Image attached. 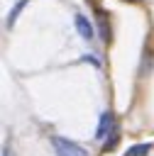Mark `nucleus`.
<instances>
[{"label":"nucleus","instance_id":"f257e3e1","mask_svg":"<svg viewBox=\"0 0 154 156\" xmlns=\"http://www.w3.org/2000/svg\"><path fill=\"white\" fill-rule=\"evenodd\" d=\"M51 144H54L56 156H88V154H86V149H83V146H78V144H76V141H71V139L54 136V139H51Z\"/></svg>","mask_w":154,"mask_h":156},{"label":"nucleus","instance_id":"f03ea898","mask_svg":"<svg viewBox=\"0 0 154 156\" xmlns=\"http://www.w3.org/2000/svg\"><path fill=\"white\" fill-rule=\"evenodd\" d=\"M112 129H115V115L103 112L100 122H98V129H95V139H108V132H112Z\"/></svg>","mask_w":154,"mask_h":156},{"label":"nucleus","instance_id":"7ed1b4c3","mask_svg":"<svg viewBox=\"0 0 154 156\" xmlns=\"http://www.w3.org/2000/svg\"><path fill=\"white\" fill-rule=\"evenodd\" d=\"M73 22H76V29H78V34H81L83 39H93V34H95V32H93V22H90L86 15L78 12V15L73 17Z\"/></svg>","mask_w":154,"mask_h":156},{"label":"nucleus","instance_id":"20e7f679","mask_svg":"<svg viewBox=\"0 0 154 156\" xmlns=\"http://www.w3.org/2000/svg\"><path fill=\"white\" fill-rule=\"evenodd\" d=\"M152 151V144H134L125 151V156H147Z\"/></svg>","mask_w":154,"mask_h":156},{"label":"nucleus","instance_id":"39448f33","mask_svg":"<svg viewBox=\"0 0 154 156\" xmlns=\"http://www.w3.org/2000/svg\"><path fill=\"white\" fill-rule=\"evenodd\" d=\"M22 10H24V0H20V2H17L15 7H12V12L7 15V20H5V24H7V27H12V24H15V20L20 17V12H22Z\"/></svg>","mask_w":154,"mask_h":156},{"label":"nucleus","instance_id":"423d86ee","mask_svg":"<svg viewBox=\"0 0 154 156\" xmlns=\"http://www.w3.org/2000/svg\"><path fill=\"white\" fill-rule=\"evenodd\" d=\"M117 139H120V134H117V129H112V132H110V139H105V144H103V151H110V149H115Z\"/></svg>","mask_w":154,"mask_h":156},{"label":"nucleus","instance_id":"0eeeda50","mask_svg":"<svg viewBox=\"0 0 154 156\" xmlns=\"http://www.w3.org/2000/svg\"><path fill=\"white\" fill-rule=\"evenodd\" d=\"M83 61H90L93 66H100V61H98V58H93V56H83Z\"/></svg>","mask_w":154,"mask_h":156}]
</instances>
